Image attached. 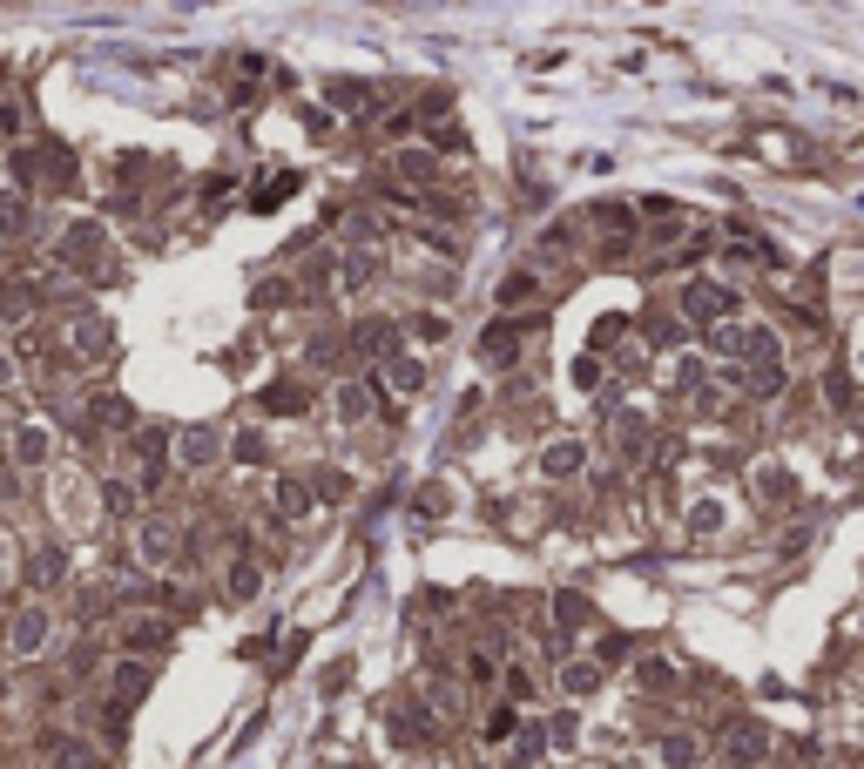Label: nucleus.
Listing matches in <instances>:
<instances>
[{
    "label": "nucleus",
    "instance_id": "c756f323",
    "mask_svg": "<svg viewBox=\"0 0 864 769\" xmlns=\"http://www.w3.org/2000/svg\"><path fill=\"white\" fill-rule=\"evenodd\" d=\"M480 729H487V743H506V736H514V729H521V709H514V702H493Z\"/></svg>",
    "mask_w": 864,
    "mask_h": 769
},
{
    "label": "nucleus",
    "instance_id": "393cba45",
    "mask_svg": "<svg viewBox=\"0 0 864 769\" xmlns=\"http://www.w3.org/2000/svg\"><path fill=\"white\" fill-rule=\"evenodd\" d=\"M392 170H399L406 183H432V176H440V155H432V149H399V155H392Z\"/></svg>",
    "mask_w": 864,
    "mask_h": 769
},
{
    "label": "nucleus",
    "instance_id": "dca6fc26",
    "mask_svg": "<svg viewBox=\"0 0 864 769\" xmlns=\"http://www.w3.org/2000/svg\"><path fill=\"white\" fill-rule=\"evenodd\" d=\"M351 345H359L365 358H399V324H392V317H365L359 331H351Z\"/></svg>",
    "mask_w": 864,
    "mask_h": 769
},
{
    "label": "nucleus",
    "instance_id": "2f4dec72",
    "mask_svg": "<svg viewBox=\"0 0 864 769\" xmlns=\"http://www.w3.org/2000/svg\"><path fill=\"white\" fill-rule=\"evenodd\" d=\"M466 675H474L480 688H493V681H500V662H493V648H466Z\"/></svg>",
    "mask_w": 864,
    "mask_h": 769
},
{
    "label": "nucleus",
    "instance_id": "ddd939ff",
    "mask_svg": "<svg viewBox=\"0 0 864 769\" xmlns=\"http://www.w3.org/2000/svg\"><path fill=\"white\" fill-rule=\"evenodd\" d=\"M223 594L237 601V607L257 601V594H264V560H257V554H237V560L223 567Z\"/></svg>",
    "mask_w": 864,
    "mask_h": 769
},
{
    "label": "nucleus",
    "instance_id": "2eb2a0df",
    "mask_svg": "<svg viewBox=\"0 0 864 769\" xmlns=\"http://www.w3.org/2000/svg\"><path fill=\"white\" fill-rule=\"evenodd\" d=\"M595 688H602V655H568V662H561V696H568V702L595 696Z\"/></svg>",
    "mask_w": 864,
    "mask_h": 769
},
{
    "label": "nucleus",
    "instance_id": "f3484780",
    "mask_svg": "<svg viewBox=\"0 0 864 769\" xmlns=\"http://www.w3.org/2000/svg\"><path fill=\"white\" fill-rule=\"evenodd\" d=\"M264 412H278V419L311 412V385H304V378H278V385H264Z\"/></svg>",
    "mask_w": 864,
    "mask_h": 769
},
{
    "label": "nucleus",
    "instance_id": "39448f33",
    "mask_svg": "<svg viewBox=\"0 0 864 769\" xmlns=\"http://www.w3.org/2000/svg\"><path fill=\"white\" fill-rule=\"evenodd\" d=\"M68 574H74L68 540H42L34 554H21V587L27 594H55V587H68Z\"/></svg>",
    "mask_w": 864,
    "mask_h": 769
},
{
    "label": "nucleus",
    "instance_id": "f8f14e48",
    "mask_svg": "<svg viewBox=\"0 0 864 769\" xmlns=\"http://www.w3.org/2000/svg\"><path fill=\"white\" fill-rule=\"evenodd\" d=\"M270 500H278V520H311V506H318V486L297 479V473H278Z\"/></svg>",
    "mask_w": 864,
    "mask_h": 769
},
{
    "label": "nucleus",
    "instance_id": "6e6552de",
    "mask_svg": "<svg viewBox=\"0 0 864 769\" xmlns=\"http://www.w3.org/2000/svg\"><path fill=\"white\" fill-rule=\"evenodd\" d=\"M521 358H527V338H521V324L500 311L493 331H480V364H487V372H514Z\"/></svg>",
    "mask_w": 864,
    "mask_h": 769
},
{
    "label": "nucleus",
    "instance_id": "c85d7f7f",
    "mask_svg": "<svg viewBox=\"0 0 864 769\" xmlns=\"http://www.w3.org/2000/svg\"><path fill=\"white\" fill-rule=\"evenodd\" d=\"M142 688H149V662H122V668H115V702H136L142 696Z\"/></svg>",
    "mask_w": 864,
    "mask_h": 769
},
{
    "label": "nucleus",
    "instance_id": "f257e3e1",
    "mask_svg": "<svg viewBox=\"0 0 864 769\" xmlns=\"http://www.w3.org/2000/svg\"><path fill=\"white\" fill-rule=\"evenodd\" d=\"M48 641H55V615H48V601H42V594L14 601V607H8V621H0V648H8V662H34Z\"/></svg>",
    "mask_w": 864,
    "mask_h": 769
},
{
    "label": "nucleus",
    "instance_id": "412c9836",
    "mask_svg": "<svg viewBox=\"0 0 864 769\" xmlns=\"http://www.w3.org/2000/svg\"><path fill=\"white\" fill-rule=\"evenodd\" d=\"M230 459H237V466H270V432L264 426L230 432Z\"/></svg>",
    "mask_w": 864,
    "mask_h": 769
},
{
    "label": "nucleus",
    "instance_id": "cd10ccee",
    "mask_svg": "<svg viewBox=\"0 0 864 769\" xmlns=\"http://www.w3.org/2000/svg\"><path fill=\"white\" fill-rule=\"evenodd\" d=\"M723 749H729V762H750V756H763V729H757V722H736Z\"/></svg>",
    "mask_w": 864,
    "mask_h": 769
},
{
    "label": "nucleus",
    "instance_id": "7c9ffc66",
    "mask_svg": "<svg viewBox=\"0 0 864 769\" xmlns=\"http://www.w3.org/2000/svg\"><path fill=\"white\" fill-rule=\"evenodd\" d=\"M406 331H412V338H419V345H446V338H453V324H446V317H440V311H419V317H412V324H406Z\"/></svg>",
    "mask_w": 864,
    "mask_h": 769
},
{
    "label": "nucleus",
    "instance_id": "f704fd0d",
    "mask_svg": "<svg viewBox=\"0 0 864 769\" xmlns=\"http://www.w3.org/2000/svg\"><path fill=\"white\" fill-rule=\"evenodd\" d=\"M635 675H642V688H676V668L662 662V655H642V668H635Z\"/></svg>",
    "mask_w": 864,
    "mask_h": 769
},
{
    "label": "nucleus",
    "instance_id": "4c0bfd02",
    "mask_svg": "<svg viewBox=\"0 0 864 769\" xmlns=\"http://www.w3.org/2000/svg\"><path fill=\"white\" fill-rule=\"evenodd\" d=\"M14 378H21V358H14V351H0V385H14Z\"/></svg>",
    "mask_w": 864,
    "mask_h": 769
},
{
    "label": "nucleus",
    "instance_id": "1a4fd4ad",
    "mask_svg": "<svg viewBox=\"0 0 864 769\" xmlns=\"http://www.w3.org/2000/svg\"><path fill=\"white\" fill-rule=\"evenodd\" d=\"M8 453H14L21 473H48V466H55V426H42V419H34V426H14V432H8Z\"/></svg>",
    "mask_w": 864,
    "mask_h": 769
},
{
    "label": "nucleus",
    "instance_id": "f03ea898",
    "mask_svg": "<svg viewBox=\"0 0 864 769\" xmlns=\"http://www.w3.org/2000/svg\"><path fill=\"white\" fill-rule=\"evenodd\" d=\"M55 351H61V372H89V364H102V358L115 351V331H108L102 317H82V311H74V317L55 324Z\"/></svg>",
    "mask_w": 864,
    "mask_h": 769
},
{
    "label": "nucleus",
    "instance_id": "9b49d317",
    "mask_svg": "<svg viewBox=\"0 0 864 769\" xmlns=\"http://www.w3.org/2000/svg\"><path fill=\"white\" fill-rule=\"evenodd\" d=\"M432 736H440V722H432L419 702H399V709H392V743H399V749H425Z\"/></svg>",
    "mask_w": 864,
    "mask_h": 769
},
{
    "label": "nucleus",
    "instance_id": "20e7f679",
    "mask_svg": "<svg viewBox=\"0 0 864 769\" xmlns=\"http://www.w3.org/2000/svg\"><path fill=\"white\" fill-rule=\"evenodd\" d=\"M55 264L82 270V277H108V230L102 223H68L61 243H55Z\"/></svg>",
    "mask_w": 864,
    "mask_h": 769
},
{
    "label": "nucleus",
    "instance_id": "58836bf2",
    "mask_svg": "<svg viewBox=\"0 0 864 769\" xmlns=\"http://www.w3.org/2000/svg\"><path fill=\"white\" fill-rule=\"evenodd\" d=\"M0 453H8V426H0Z\"/></svg>",
    "mask_w": 864,
    "mask_h": 769
},
{
    "label": "nucleus",
    "instance_id": "e433bc0d",
    "mask_svg": "<svg viewBox=\"0 0 864 769\" xmlns=\"http://www.w3.org/2000/svg\"><path fill=\"white\" fill-rule=\"evenodd\" d=\"M21 136V102H0V142Z\"/></svg>",
    "mask_w": 864,
    "mask_h": 769
},
{
    "label": "nucleus",
    "instance_id": "a211bd4d",
    "mask_svg": "<svg viewBox=\"0 0 864 769\" xmlns=\"http://www.w3.org/2000/svg\"><path fill=\"white\" fill-rule=\"evenodd\" d=\"M581 466H587V445H581V439H554V445L540 453V473H547V479H574Z\"/></svg>",
    "mask_w": 864,
    "mask_h": 769
},
{
    "label": "nucleus",
    "instance_id": "72a5a7b5",
    "mask_svg": "<svg viewBox=\"0 0 864 769\" xmlns=\"http://www.w3.org/2000/svg\"><path fill=\"white\" fill-rule=\"evenodd\" d=\"M702 756V743L696 736H669V743H662V762H669V769H689Z\"/></svg>",
    "mask_w": 864,
    "mask_h": 769
},
{
    "label": "nucleus",
    "instance_id": "bb28decb",
    "mask_svg": "<svg viewBox=\"0 0 864 769\" xmlns=\"http://www.w3.org/2000/svg\"><path fill=\"white\" fill-rule=\"evenodd\" d=\"M547 743H554V749H574V743H581V709H574V702L547 715Z\"/></svg>",
    "mask_w": 864,
    "mask_h": 769
},
{
    "label": "nucleus",
    "instance_id": "0eeeda50",
    "mask_svg": "<svg viewBox=\"0 0 864 769\" xmlns=\"http://www.w3.org/2000/svg\"><path fill=\"white\" fill-rule=\"evenodd\" d=\"M223 453H230V439H223L217 426H183V432H176V466H183V473H210Z\"/></svg>",
    "mask_w": 864,
    "mask_h": 769
},
{
    "label": "nucleus",
    "instance_id": "aec40b11",
    "mask_svg": "<svg viewBox=\"0 0 864 769\" xmlns=\"http://www.w3.org/2000/svg\"><path fill=\"white\" fill-rule=\"evenodd\" d=\"M385 385L399 398H419L425 392V358H385Z\"/></svg>",
    "mask_w": 864,
    "mask_h": 769
},
{
    "label": "nucleus",
    "instance_id": "a878e982",
    "mask_svg": "<svg viewBox=\"0 0 864 769\" xmlns=\"http://www.w3.org/2000/svg\"><path fill=\"white\" fill-rule=\"evenodd\" d=\"M338 277H345V283H338V291H365V283L378 277V257H372V250H351V257L338 264Z\"/></svg>",
    "mask_w": 864,
    "mask_h": 769
},
{
    "label": "nucleus",
    "instance_id": "6ab92c4d",
    "mask_svg": "<svg viewBox=\"0 0 864 769\" xmlns=\"http://www.w3.org/2000/svg\"><path fill=\"white\" fill-rule=\"evenodd\" d=\"M331 405H338V419H345V426H365V419H372V385L345 378V385L331 392Z\"/></svg>",
    "mask_w": 864,
    "mask_h": 769
},
{
    "label": "nucleus",
    "instance_id": "7ed1b4c3",
    "mask_svg": "<svg viewBox=\"0 0 864 769\" xmlns=\"http://www.w3.org/2000/svg\"><path fill=\"white\" fill-rule=\"evenodd\" d=\"M129 547H136L142 567H155V574H163V567L183 560V526L163 520V513H136V520H129Z\"/></svg>",
    "mask_w": 864,
    "mask_h": 769
},
{
    "label": "nucleus",
    "instance_id": "4468645a",
    "mask_svg": "<svg viewBox=\"0 0 864 769\" xmlns=\"http://www.w3.org/2000/svg\"><path fill=\"white\" fill-rule=\"evenodd\" d=\"M587 621H595V607H587V594H574V587H561V594H554V641L568 648V641H574V634H581Z\"/></svg>",
    "mask_w": 864,
    "mask_h": 769
},
{
    "label": "nucleus",
    "instance_id": "b1692460",
    "mask_svg": "<svg viewBox=\"0 0 864 769\" xmlns=\"http://www.w3.org/2000/svg\"><path fill=\"white\" fill-rule=\"evenodd\" d=\"M136 500H142L136 479H108V486H102V513H108V520H136Z\"/></svg>",
    "mask_w": 864,
    "mask_h": 769
},
{
    "label": "nucleus",
    "instance_id": "9d476101",
    "mask_svg": "<svg viewBox=\"0 0 864 769\" xmlns=\"http://www.w3.org/2000/svg\"><path fill=\"white\" fill-rule=\"evenodd\" d=\"M42 756H48V769H102V749L89 743V736H42Z\"/></svg>",
    "mask_w": 864,
    "mask_h": 769
},
{
    "label": "nucleus",
    "instance_id": "4be33fe9",
    "mask_svg": "<svg viewBox=\"0 0 864 769\" xmlns=\"http://www.w3.org/2000/svg\"><path fill=\"white\" fill-rule=\"evenodd\" d=\"M122 641L136 648V655H163V648L176 641V628H170V621H129V628H122Z\"/></svg>",
    "mask_w": 864,
    "mask_h": 769
},
{
    "label": "nucleus",
    "instance_id": "473e14b6",
    "mask_svg": "<svg viewBox=\"0 0 864 769\" xmlns=\"http://www.w3.org/2000/svg\"><path fill=\"white\" fill-rule=\"evenodd\" d=\"M689 534H723V506L716 500H696L689 506Z\"/></svg>",
    "mask_w": 864,
    "mask_h": 769
},
{
    "label": "nucleus",
    "instance_id": "5701e85b",
    "mask_svg": "<svg viewBox=\"0 0 864 769\" xmlns=\"http://www.w3.org/2000/svg\"><path fill=\"white\" fill-rule=\"evenodd\" d=\"M534 298H540V277H534V270H514V277L500 283V298H493V304H500L506 317H514V311H521V304H534Z\"/></svg>",
    "mask_w": 864,
    "mask_h": 769
},
{
    "label": "nucleus",
    "instance_id": "c9c22d12",
    "mask_svg": "<svg viewBox=\"0 0 864 769\" xmlns=\"http://www.w3.org/2000/svg\"><path fill=\"white\" fill-rule=\"evenodd\" d=\"M602 378H608V364H602V358H595V351H587V358H581V364H574V385H581V392H595V385H602Z\"/></svg>",
    "mask_w": 864,
    "mask_h": 769
},
{
    "label": "nucleus",
    "instance_id": "423d86ee",
    "mask_svg": "<svg viewBox=\"0 0 864 769\" xmlns=\"http://www.w3.org/2000/svg\"><path fill=\"white\" fill-rule=\"evenodd\" d=\"M682 317H689V324H702V331H710V324L736 317V298L723 291V283H710V277H689V283H682Z\"/></svg>",
    "mask_w": 864,
    "mask_h": 769
}]
</instances>
